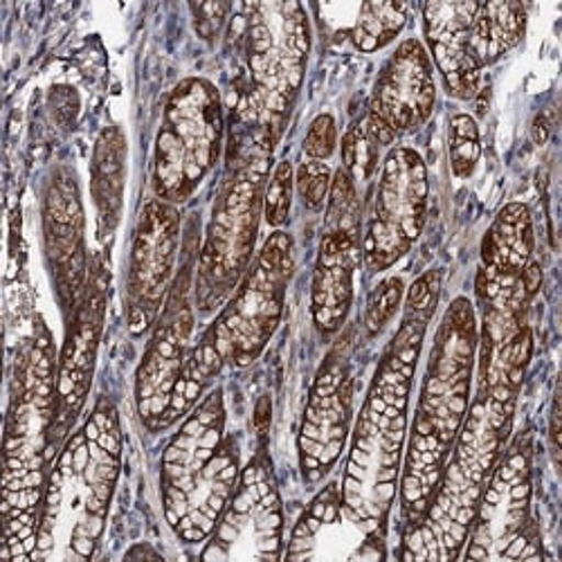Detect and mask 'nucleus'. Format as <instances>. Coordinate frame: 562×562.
I'll return each instance as SVG.
<instances>
[{"instance_id": "1", "label": "nucleus", "mask_w": 562, "mask_h": 562, "mask_svg": "<svg viewBox=\"0 0 562 562\" xmlns=\"http://www.w3.org/2000/svg\"><path fill=\"white\" fill-rule=\"evenodd\" d=\"M432 300L430 277L416 281L409 295L414 317L405 319L360 409L345 475V510L367 531H376L396 495L412 379L428 319L416 313Z\"/></svg>"}, {"instance_id": "2", "label": "nucleus", "mask_w": 562, "mask_h": 562, "mask_svg": "<svg viewBox=\"0 0 562 562\" xmlns=\"http://www.w3.org/2000/svg\"><path fill=\"white\" fill-rule=\"evenodd\" d=\"M475 347V315L471 304L457 300L435 338L412 426L403 475V502L412 515L426 513L463 426L471 401Z\"/></svg>"}, {"instance_id": "3", "label": "nucleus", "mask_w": 562, "mask_h": 562, "mask_svg": "<svg viewBox=\"0 0 562 562\" xmlns=\"http://www.w3.org/2000/svg\"><path fill=\"white\" fill-rule=\"evenodd\" d=\"M120 428L115 412L100 405L83 430L61 452L48 480L36 536L38 558H45L66 527L70 553L90 558L104 531L109 504L120 473Z\"/></svg>"}, {"instance_id": "4", "label": "nucleus", "mask_w": 562, "mask_h": 562, "mask_svg": "<svg viewBox=\"0 0 562 562\" xmlns=\"http://www.w3.org/2000/svg\"><path fill=\"white\" fill-rule=\"evenodd\" d=\"M239 457L225 439V412L214 392L194 407L162 459L165 513L187 540L201 542L237 491Z\"/></svg>"}, {"instance_id": "5", "label": "nucleus", "mask_w": 562, "mask_h": 562, "mask_svg": "<svg viewBox=\"0 0 562 562\" xmlns=\"http://www.w3.org/2000/svg\"><path fill=\"white\" fill-rule=\"evenodd\" d=\"M291 268V239L286 234H274L261 250L257 266L244 281L237 297L199 345L210 376H214L223 362L246 367L261 353L279 322Z\"/></svg>"}, {"instance_id": "6", "label": "nucleus", "mask_w": 562, "mask_h": 562, "mask_svg": "<svg viewBox=\"0 0 562 562\" xmlns=\"http://www.w3.org/2000/svg\"><path fill=\"white\" fill-rule=\"evenodd\" d=\"M221 102L201 79L184 81L167 106L156 145V190L165 201H184L214 167L221 151Z\"/></svg>"}, {"instance_id": "7", "label": "nucleus", "mask_w": 562, "mask_h": 562, "mask_svg": "<svg viewBox=\"0 0 562 562\" xmlns=\"http://www.w3.org/2000/svg\"><path fill=\"white\" fill-rule=\"evenodd\" d=\"M248 16V61L257 100L270 117L284 115L302 83L311 32L297 3H257Z\"/></svg>"}, {"instance_id": "8", "label": "nucleus", "mask_w": 562, "mask_h": 562, "mask_svg": "<svg viewBox=\"0 0 562 562\" xmlns=\"http://www.w3.org/2000/svg\"><path fill=\"white\" fill-rule=\"evenodd\" d=\"M192 317L182 308L162 324L137 371V407L151 430L171 426L190 412L210 376L199 347L187 351Z\"/></svg>"}, {"instance_id": "9", "label": "nucleus", "mask_w": 562, "mask_h": 562, "mask_svg": "<svg viewBox=\"0 0 562 562\" xmlns=\"http://www.w3.org/2000/svg\"><path fill=\"white\" fill-rule=\"evenodd\" d=\"M266 178V158H252L225 184L214 210L207 244L201 257V279L212 297H223L244 274L259 221L261 184Z\"/></svg>"}, {"instance_id": "10", "label": "nucleus", "mask_w": 562, "mask_h": 562, "mask_svg": "<svg viewBox=\"0 0 562 562\" xmlns=\"http://www.w3.org/2000/svg\"><path fill=\"white\" fill-rule=\"evenodd\" d=\"M426 165L412 149H396L383 167L376 205L367 227L364 259L371 270H385L416 241L426 218Z\"/></svg>"}, {"instance_id": "11", "label": "nucleus", "mask_w": 562, "mask_h": 562, "mask_svg": "<svg viewBox=\"0 0 562 562\" xmlns=\"http://www.w3.org/2000/svg\"><path fill=\"white\" fill-rule=\"evenodd\" d=\"M529 454L515 448L488 480L465 558H529Z\"/></svg>"}, {"instance_id": "12", "label": "nucleus", "mask_w": 562, "mask_h": 562, "mask_svg": "<svg viewBox=\"0 0 562 562\" xmlns=\"http://www.w3.org/2000/svg\"><path fill=\"white\" fill-rule=\"evenodd\" d=\"M281 525L279 495L263 468L255 463L223 510L214 542L203 558H279Z\"/></svg>"}, {"instance_id": "13", "label": "nucleus", "mask_w": 562, "mask_h": 562, "mask_svg": "<svg viewBox=\"0 0 562 562\" xmlns=\"http://www.w3.org/2000/svg\"><path fill=\"white\" fill-rule=\"evenodd\" d=\"M178 246V216L165 203H151L143 221L133 246L131 261V300L133 331H143V326L156 315L167 281L173 268Z\"/></svg>"}, {"instance_id": "14", "label": "nucleus", "mask_w": 562, "mask_h": 562, "mask_svg": "<svg viewBox=\"0 0 562 562\" xmlns=\"http://www.w3.org/2000/svg\"><path fill=\"white\" fill-rule=\"evenodd\" d=\"M435 106L432 66L418 41H405L383 68L371 115L392 133L424 124Z\"/></svg>"}, {"instance_id": "15", "label": "nucleus", "mask_w": 562, "mask_h": 562, "mask_svg": "<svg viewBox=\"0 0 562 562\" xmlns=\"http://www.w3.org/2000/svg\"><path fill=\"white\" fill-rule=\"evenodd\" d=\"M351 383L345 367L336 364L319 373L311 392L300 435L302 468L308 480H319L338 461L349 430Z\"/></svg>"}, {"instance_id": "16", "label": "nucleus", "mask_w": 562, "mask_h": 562, "mask_svg": "<svg viewBox=\"0 0 562 562\" xmlns=\"http://www.w3.org/2000/svg\"><path fill=\"white\" fill-rule=\"evenodd\" d=\"M331 229L319 248L313 279V317L322 331H338L353 293V268L358 261V229L353 214H329Z\"/></svg>"}, {"instance_id": "17", "label": "nucleus", "mask_w": 562, "mask_h": 562, "mask_svg": "<svg viewBox=\"0 0 562 562\" xmlns=\"http://www.w3.org/2000/svg\"><path fill=\"white\" fill-rule=\"evenodd\" d=\"M480 3L426 5V34L435 61L452 95L468 100L480 83V64L471 50V27Z\"/></svg>"}, {"instance_id": "18", "label": "nucleus", "mask_w": 562, "mask_h": 562, "mask_svg": "<svg viewBox=\"0 0 562 562\" xmlns=\"http://www.w3.org/2000/svg\"><path fill=\"white\" fill-rule=\"evenodd\" d=\"M531 223L522 205H508L484 244V259L493 277H515L531 255Z\"/></svg>"}, {"instance_id": "19", "label": "nucleus", "mask_w": 562, "mask_h": 562, "mask_svg": "<svg viewBox=\"0 0 562 562\" xmlns=\"http://www.w3.org/2000/svg\"><path fill=\"white\" fill-rule=\"evenodd\" d=\"M525 10L518 3H486L477 8L471 27V50L480 68L495 61L520 41Z\"/></svg>"}, {"instance_id": "20", "label": "nucleus", "mask_w": 562, "mask_h": 562, "mask_svg": "<svg viewBox=\"0 0 562 562\" xmlns=\"http://www.w3.org/2000/svg\"><path fill=\"white\" fill-rule=\"evenodd\" d=\"M98 331H100V304L90 302L86 313L79 319L75 338L66 349L61 373H59L57 394L66 409H75L88 390L92 358H95Z\"/></svg>"}, {"instance_id": "21", "label": "nucleus", "mask_w": 562, "mask_h": 562, "mask_svg": "<svg viewBox=\"0 0 562 562\" xmlns=\"http://www.w3.org/2000/svg\"><path fill=\"white\" fill-rule=\"evenodd\" d=\"M405 23V5L398 3H364L358 10V21L351 38L364 53H373L387 45Z\"/></svg>"}, {"instance_id": "22", "label": "nucleus", "mask_w": 562, "mask_h": 562, "mask_svg": "<svg viewBox=\"0 0 562 562\" xmlns=\"http://www.w3.org/2000/svg\"><path fill=\"white\" fill-rule=\"evenodd\" d=\"M450 156L452 169L457 176H468L473 171L480 158V139L477 126L468 115H457L452 120V137H450Z\"/></svg>"}, {"instance_id": "23", "label": "nucleus", "mask_w": 562, "mask_h": 562, "mask_svg": "<svg viewBox=\"0 0 562 562\" xmlns=\"http://www.w3.org/2000/svg\"><path fill=\"white\" fill-rule=\"evenodd\" d=\"M291 165L281 162L279 169L274 171V178L268 187V196H266V218L270 225H281L289 216L291 210Z\"/></svg>"}, {"instance_id": "24", "label": "nucleus", "mask_w": 562, "mask_h": 562, "mask_svg": "<svg viewBox=\"0 0 562 562\" xmlns=\"http://www.w3.org/2000/svg\"><path fill=\"white\" fill-rule=\"evenodd\" d=\"M329 169H326V165L322 162H306L302 169H300V176H297V182H300V192L306 201V205L311 210H319L324 199H326V192H329Z\"/></svg>"}, {"instance_id": "25", "label": "nucleus", "mask_w": 562, "mask_h": 562, "mask_svg": "<svg viewBox=\"0 0 562 562\" xmlns=\"http://www.w3.org/2000/svg\"><path fill=\"white\" fill-rule=\"evenodd\" d=\"M334 147H336V122L329 115H319L306 135L304 149L311 158L322 160L334 154Z\"/></svg>"}, {"instance_id": "26", "label": "nucleus", "mask_w": 562, "mask_h": 562, "mask_svg": "<svg viewBox=\"0 0 562 562\" xmlns=\"http://www.w3.org/2000/svg\"><path fill=\"white\" fill-rule=\"evenodd\" d=\"M398 297H401V284L396 279L387 281L385 286H381L376 302H373V306L369 308V317H367L371 331H376L379 326H383L390 319V315L394 313V308L398 304Z\"/></svg>"}]
</instances>
